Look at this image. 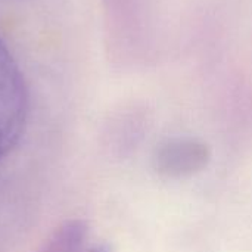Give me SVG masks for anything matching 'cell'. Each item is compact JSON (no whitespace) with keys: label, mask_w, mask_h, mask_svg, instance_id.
I'll return each mask as SVG.
<instances>
[{"label":"cell","mask_w":252,"mask_h":252,"mask_svg":"<svg viewBox=\"0 0 252 252\" xmlns=\"http://www.w3.org/2000/svg\"><path fill=\"white\" fill-rule=\"evenodd\" d=\"M28 120V90L13 55L0 38V161L24 136Z\"/></svg>","instance_id":"obj_1"},{"label":"cell","mask_w":252,"mask_h":252,"mask_svg":"<svg viewBox=\"0 0 252 252\" xmlns=\"http://www.w3.org/2000/svg\"><path fill=\"white\" fill-rule=\"evenodd\" d=\"M208 158V149L196 140H171L158 149L155 168L165 177H186L201 171Z\"/></svg>","instance_id":"obj_2"},{"label":"cell","mask_w":252,"mask_h":252,"mask_svg":"<svg viewBox=\"0 0 252 252\" xmlns=\"http://www.w3.org/2000/svg\"><path fill=\"white\" fill-rule=\"evenodd\" d=\"M84 252H111V248H109L108 245L102 244V245H96V247H93V248H89L87 251Z\"/></svg>","instance_id":"obj_3"}]
</instances>
